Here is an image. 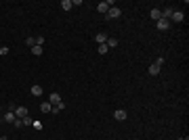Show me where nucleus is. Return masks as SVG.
Here are the masks:
<instances>
[{
  "label": "nucleus",
  "instance_id": "f257e3e1",
  "mask_svg": "<svg viewBox=\"0 0 189 140\" xmlns=\"http://www.w3.org/2000/svg\"><path fill=\"white\" fill-rule=\"evenodd\" d=\"M113 6V0H105V2H99L97 4V13H101V15H107V11Z\"/></svg>",
  "mask_w": 189,
  "mask_h": 140
},
{
  "label": "nucleus",
  "instance_id": "f03ea898",
  "mask_svg": "<svg viewBox=\"0 0 189 140\" xmlns=\"http://www.w3.org/2000/svg\"><path fill=\"white\" fill-rule=\"evenodd\" d=\"M156 27H158L160 32H166V29L170 27V21H168V19H164V17H160V19L156 21Z\"/></svg>",
  "mask_w": 189,
  "mask_h": 140
},
{
  "label": "nucleus",
  "instance_id": "7ed1b4c3",
  "mask_svg": "<svg viewBox=\"0 0 189 140\" xmlns=\"http://www.w3.org/2000/svg\"><path fill=\"white\" fill-rule=\"evenodd\" d=\"M120 15H122V11H120V9H118V6H111V9L107 11V15H105V17H107V19H118Z\"/></svg>",
  "mask_w": 189,
  "mask_h": 140
},
{
  "label": "nucleus",
  "instance_id": "20e7f679",
  "mask_svg": "<svg viewBox=\"0 0 189 140\" xmlns=\"http://www.w3.org/2000/svg\"><path fill=\"white\" fill-rule=\"evenodd\" d=\"M15 119H17V117H15V111H7V113L2 115V121H4V123H15Z\"/></svg>",
  "mask_w": 189,
  "mask_h": 140
},
{
  "label": "nucleus",
  "instance_id": "39448f33",
  "mask_svg": "<svg viewBox=\"0 0 189 140\" xmlns=\"http://www.w3.org/2000/svg\"><path fill=\"white\" fill-rule=\"evenodd\" d=\"M113 117H116L118 121H124V119L128 117V113H126L124 109H116V113H113Z\"/></svg>",
  "mask_w": 189,
  "mask_h": 140
},
{
  "label": "nucleus",
  "instance_id": "423d86ee",
  "mask_svg": "<svg viewBox=\"0 0 189 140\" xmlns=\"http://www.w3.org/2000/svg\"><path fill=\"white\" fill-rule=\"evenodd\" d=\"M15 117H19V119L28 117V109L25 107H15Z\"/></svg>",
  "mask_w": 189,
  "mask_h": 140
},
{
  "label": "nucleus",
  "instance_id": "0eeeda50",
  "mask_svg": "<svg viewBox=\"0 0 189 140\" xmlns=\"http://www.w3.org/2000/svg\"><path fill=\"white\" fill-rule=\"evenodd\" d=\"M30 92H32V96H42V86H38V84H34L32 88H30Z\"/></svg>",
  "mask_w": 189,
  "mask_h": 140
},
{
  "label": "nucleus",
  "instance_id": "6e6552de",
  "mask_svg": "<svg viewBox=\"0 0 189 140\" xmlns=\"http://www.w3.org/2000/svg\"><path fill=\"white\" fill-rule=\"evenodd\" d=\"M49 103H51L53 107H55V105H59V103H61V94H57V92H53V94L49 96Z\"/></svg>",
  "mask_w": 189,
  "mask_h": 140
},
{
  "label": "nucleus",
  "instance_id": "1a4fd4ad",
  "mask_svg": "<svg viewBox=\"0 0 189 140\" xmlns=\"http://www.w3.org/2000/svg\"><path fill=\"white\" fill-rule=\"evenodd\" d=\"M170 19H172L174 23H181V21L185 19V15H183L181 11H172V17H170Z\"/></svg>",
  "mask_w": 189,
  "mask_h": 140
},
{
  "label": "nucleus",
  "instance_id": "9d476101",
  "mask_svg": "<svg viewBox=\"0 0 189 140\" xmlns=\"http://www.w3.org/2000/svg\"><path fill=\"white\" fill-rule=\"evenodd\" d=\"M94 42H97V44H105V42H107V34L99 32L97 36H94Z\"/></svg>",
  "mask_w": 189,
  "mask_h": 140
},
{
  "label": "nucleus",
  "instance_id": "9b49d317",
  "mask_svg": "<svg viewBox=\"0 0 189 140\" xmlns=\"http://www.w3.org/2000/svg\"><path fill=\"white\" fill-rule=\"evenodd\" d=\"M40 111H42V113H51V111H53V105L46 101V103H42V105H40Z\"/></svg>",
  "mask_w": 189,
  "mask_h": 140
},
{
  "label": "nucleus",
  "instance_id": "f8f14e48",
  "mask_svg": "<svg viewBox=\"0 0 189 140\" xmlns=\"http://www.w3.org/2000/svg\"><path fill=\"white\" fill-rule=\"evenodd\" d=\"M72 6H74L72 0H61V9H63V11H72Z\"/></svg>",
  "mask_w": 189,
  "mask_h": 140
},
{
  "label": "nucleus",
  "instance_id": "ddd939ff",
  "mask_svg": "<svg viewBox=\"0 0 189 140\" xmlns=\"http://www.w3.org/2000/svg\"><path fill=\"white\" fill-rule=\"evenodd\" d=\"M149 17H151L153 21H158V19L162 17V11H158V9H151V13H149Z\"/></svg>",
  "mask_w": 189,
  "mask_h": 140
},
{
  "label": "nucleus",
  "instance_id": "4468645a",
  "mask_svg": "<svg viewBox=\"0 0 189 140\" xmlns=\"http://www.w3.org/2000/svg\"><path fill=\"white\" fill-rule=\"evenodd\" d=\"M149 73H151V75H160V67H158L156 63L149 65Z\"/></svg>",
  "mask_w": 189,
  "mask_h": 140
},
{
  "label": "nucleus",
  "instance_id": "2eb2a0df",
  "mask_svg": "<svg viewBox=\"0 0 189 140\" xmlns=\"http://www.w3.org/2000/svg\"><path fill=\"white\" fill-rule=\"evenodd\" d=\"M162 17L170 21V17H172V9H170V6H168V9H164V11H162Z\"/></svg>",
  "mask_w": 189,
  "mask_h": 140
},
{
  "label": "nucleus",
  "instance_id": "dca6fc26",
  "mask_svg": "<svg viewBox=\"0 0 189 140\" xmlns=\"http://www.w3.org/2000/svg\"><path fill=\"white\" fill-rule=\"evenodd\" d=\"M32 55L34 57H42V46H32Z\"/></svg>",
  "mask_w": 189,
  "mask_h": 140
},
{
  "label": "nucleus",
  "instance_id": "f3484780",
  "mask_svg": "<svg viewBox=\"0 0 189 140\" xmlns=\"http://www.w3.org/2000/svg\"><path fill=\"white\" fill-rule=\"evenodd\" d=\"M105 46H107V48H116V46H118V40H111V38H107Z\"/></svg>",
  "mask_w": 189,
  "mask_h": 140
},
{
  "label": "nucleus",
  "instance_id": "a211bd4d",
  "mask_svg": "<svg viewBox=\"0 0 189 140\" xmlns=\"http://www.w3.org/2000/svg\"><path fill=\"white\" fill-rule=\"evenodd\" d=\"M25 44L30 46V48H32V46H36V38H32V36H30V38H25Z\"/></svg>",
  "mask_w": 189,
  "mask_h": 140
},
{
  "label": "nucleus",
  "instance_id": "6ab92c4d",
  "mask_svg": "<svg viewBox=\"0 0 189 140\" xmlns=\"http://www.w3.org/2000/svg\"><path fill=\"white\" fill-rule=\"evenodd\" d=\"M21 121H23V126H32V123H34V119L30 117V115H28V117H23Z\"/></svg>",
  "mask_w": 189,
  "mask_h": 140
},
{
  "label": "nucleus",
  "instance_id": "aec40b11",
  "mask_svg": "<svg viewBox=\"0 0 189 140\" xmlns=\"http://www.w3.org/2000/svg\"><path fill=\"white\" fill-rule=\"evenodd\" d=\"M107 50H109V48H107V46H105V44H99V55H105Z\"/></svg>",
  "mask_w": 189,
  "mask_h": 140
},
{
  "label": "nucleus",
  "instance_id": "412c9836",
  "mask_svg": "<svg viewBox=\"0 0 189 140\" xmlns=\"http://www.w3.org/2000/svg\"><path fill=\"white\" fill-rule=\"evenodd\" d=\"M164 61H166V59H164V57H158V59H156L153 63H156L158 67H162V65H164Z\"/></svg>",
  "mask_w": 189,
  "mask_h": 140
},
{
  "label": "nucleus",
  "instance_id": "4be33fe9",
  "mask_svg": "<svg viewBox=\"0 0 189 140\" xmlns=\"http://www.w3.org/2000/svg\"><path fill=\"white\" fill-rule=\"evenodd\" d=\"M9 55V46H2V48H0V57H7Z\"/></svg>",
  "mask_w": 189,
  "mask_h": 140
},
{
  "label": "nucleus",
  "instance_id": "5701e85b",
  "mask_svg": "<svg viewBox=\"0 0 189 140\" xmlns=\"http://www.w3.org/2000/svg\"><path fill=\"white\" fill-rule=\"evenodd\" d=\"M44 42H46V40H44V38H42V36H38V38H36V46H42V44H44Z\"/></svg>",
  "mask_w": 189,
  "mask_h": 140
},
{
  "label": "nucleus",
  "instance_id": "b1692460",
  "mask_svg": "<svg viewBox=\"0 0 189 140\" xmlns=\"http://www.w3.org/2000/svg\"><path fill=\"white\" fill-rule=\"evenodd\" d=\"M13 126H15V128H23V121H21V119H19V117H17V119H15V123H13Z\"/></svg>",
  "mask_w": 189,
  "mask_h": 140
},
{
  "label": "nucleus",
  "instance_id": "393cba45",
  "mask_svg": "<svg viewBox=\"0 0 189 140\" xmlns=\"http://www.w3.org/2000/svg\"><path fill=\"white\" fill-rule=\"evenodd\" d=\"M32 126H34V130H38V132H40V130H42V123H40V121H34V123H32Z\"/></svg>",
  "mask_w": 189,
  "mask_h": 140
},
{
  "label": "nucleus",
  "instance_id": "a878e982",
  "mask_svg": "<svg viewBox=\"0 0 189 140\" xmlns=\"http://www.w3.org/2000/svg\"><path fill=\"white\" fill-rule=\"evenodd\" d=\"M179 140H189V138H179Z\"/></svg>",
  "mask_w": 189,
  "mask_h": 140
},
{
  "label": "nucleus",
  "instance_id": "bb28decb",
  "mask_svg": "<svg viewBox=\"0 0 189 140\" xmlns=\"http://www.w3.org/2000/svg\"><path fill=\"white\" fill-rule=\"evenodd\" d=\"M0 140H4V138H0Z\"/></svg>",
  "mask_w": 189,
  "mask_h": 140
},
{
  "label": "nucleus",
  "instance_id": "cd10ccee",
  "mask_svg": "<svg viewBox=\"0 0 189 140\" xmlns=\"http://www.w3.org/2000/svg\"><path fill=\"white\" fill-rule=\"evenodd\" d=\"M4 140H9V138H4Z\"/></svg>",
  "mask_w": 189,
  "mask_h": 140
}]
</instances>
